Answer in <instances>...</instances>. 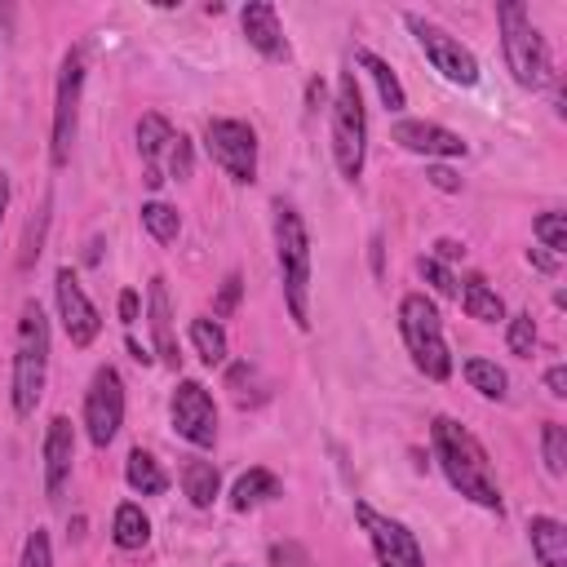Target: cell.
Here are the masks:
<instances>
[{"label": "cell", "mask_w": 567, "mask_h": 567, "mask_svg": "<svg viewBox=\"0 0 567 567\" xmlns=\"http://www.w3.org/2000/svg\"><path fill=\"white\" fill-rule=\"evenodd\" d=\"M430 443H435V461L443 466L448 483H452L466 501H474V505L501 514V483H496V474H492L488 448H483L461 421H452V417H435Z\"/></svg>", "instance_id": "cell-1"}, {"label": "cell", "mask_w": 567, "mask_h": 567, "mask_svg": "<svg viewBox=\"0 0 567 567\" xmlns=\"http://www.w3.org/2000/svg\"><path fill=\"white\" fill-rule=\"evenodd\" d=\"M275 253H279V279L284 302L298 329H311V235L293 204L275 200Z\"/></svg>", "instance_id": "cell-2"}, {"label": "cell", "mask_w": 567, "mask_h": 567, "mask_svg": "<svg viewBox=\"0 0 567 567\" xmlns=\"http://www.w3.org/2000/svg\"><path fill=\"white\" fill-rule=\"evenodd\" d=\"M50 382V320L41 302H28L19 315V342H14V377H10V404L14 417H32Z\"/></svg>", "instance_id": "cell-3"}, {"label": "cell", "mask_w": 567, "mask_h": 567, "mask_svg": "<svg viewBox=\"0 0 567 567\" xmlns=\"http://www.w3.org/2000/svg\"><path fill=\"white\" fill-rule=\"evenodd\" d=\"M496 23H501V50H505L510 76L523 89H545L554 81V63H549V45L532 28L527 10L518 6V0H501V6H496Z\"/></svg>", "instance_id": "cell-4"}, {"label": "cell", "mask_w": 567, "mask_h": 567, "mask_svg": "<svg viewBox=\"0 0 567 567\" xmlns=\"http://www.w3.org/2000/svg\"><path fill=\"white\" fill-rule=\"evenodd\" d=\"M399 333H404V346H408L413 364L430 382H448L452 377V355H448V342H443V320H439V307L426 293H408L399 302Z\"/></svg>", "instance_id": "cell-5"}, {"label": "cell", "mask_w": 567, "mask_h": 567, "mask_svg": "<svg viewBox=\"0 0 567 567\" xmlns=\"http://www.w3.org/2000/svg\"><path fill=\"white\" fill-rule=\"evenodd\" d=\"M333 160L342 169L346 182L364 178V160H368V111H364V94L355 72H342L338 81V98H333Z\"/></svg>", "instance_id": "cell-6"}, {"label": "cell", "mask_w": 567, "mask_h": 567, "mask_svg": "<svg viewBox=\"0 0 567 567\" xmlns=\"http://www.w3.org/2000/svg\"><path fill=\"white\" fill-rule=\"evenodd\" d=\"M81 98H85V54L81 50H67L63 72H58V94H54V133H50V160H54V169H63L72 160L76 129H81Z\"/></svg>", "instance_id": "cell-7"}, {"label": "cell", "mask_w": 567, "mask_h": 567, "mask_svg": "<svg viewBox=\"0 0 567 567\" xmlns=\"http://www.w3.org/2000/svg\"><path fill=\"white\" fill-rule=\"evenodd\" d=\"M404 23H408V32L417 36V45H421V54L430 58V67H435L448 85H461V89L479 85V63H474V54H470L452 32H443L439 23H430V19H421V14H404Z\"/></svg>", "instance_id": "cell-8"}, {"label": "cell", "mask_w": 567, "mask_h": 567, "mask_svg": "<svg viewBox=\"0 0 567 567\" xmlns=\"http://www.w3.org/2000/svg\"><path fill=\"white\" fill-rule=\"evenodd\" d=\"M204 147L213 164L231 182H253L257 178V133L244 120H208L204 125Z\"/></svg>", "instance_id": "cell-9"}, {"label": "cell", "mask_w": 567, "mask_h": 567, "mask_svg": "<svg viewBox=\"0 0 567 567\" xmlns=\"http://www.w3.org/2000/svg\"><path fill=\"white\" fill-rule=\"evenodd\" d=\"M125 426V382L116 368H98L85 391V430L94 448H111Z\"/></svg>", "instance_id": "cell-10"}, {"label": "cell", "mask_w": 567, "mask_h": 567, "mask_svg": "<svg viewBox=\"0 0 567 567\" xmlns=\"http://www.w3.org/2000/svg\"><path fill=\"white\" fill-rule=\"evenodd\" d=\"M355 518H360L364 532H368V545H373V554H377V567H426V554H421L417 536H413L399 518L377 514L368 501L355 505Z\"/></svg>", "instance_id": "cell-11"}, {"label": "cell", "mask_w": 567, "mask_h": 567, "mask_svg": "<svg viewBox=\"0 0 567 567\" xmlns=\"http://www.w3.org/2000/svg\"><path fill=\"white\" fill-rule=\"evenodd\" d=\"M169 417H173V430L191 443V448H213L217 443V408H213V395L200 386V382H178L173 399H169Z\"/></svg>", "instance_id": "cell-12"}, {"label": "cell", "mask_w": 567, "mask_h": 567, "mask_svg": "<svg viewBox=\"0 0 567 567\" xmlns=\"http://www.w3.org/2000/svg\"><path fill=\"white\" fill-rule=\"evenodd\" d=\"M54 293H58V315H63L67 342H72V346H81V351H85V346H94V338L103 333V315H98V307L89 302L85 284L76 279V270H72V266H63V270H58Z\"/></svg>", "instance_id": "cell-13"}, {"label": "cell", "mask_w": 567, "mask_h": 567, "mask_svg": "<svg viewBox=\"0 0 567 567\" xmlns=\"http://www.w3.org/2000/svg\"><path fill=\"white\" fill-rule=\"evenodd\" d=\"M395 142L413 156H426V160H461L466 156V142L461 133L435 125V120H399L395 125Z\"/></svg>", "instance_id": "cell-14"}, {"label": "cell", "mask_w": 567, "mask_h": 567, "mask_svg": "<svg viewBox=\"0 0 567 567\" xmlns=\"http://www.w3.org/2000/svg\"><path fill=\"white\" fill-rule=\"evenodd\" d=\"M76 466V430L67 417H54L45 430V496L58 501Z\"/></svg>", "instance_id": "cell-15"}, {"label": "cell", "mask_w": 567, "mask_h": 567, "mask_svg": "<svg viewBox=\"0 0 567 567\" xmlns=\"http://www.w3.org/2000/svg\"><path fill=\"white\" fill-rule=\"evenodd\" d=\"M239 23H244V36H248V45H253L261 58H270V63L289 58V41H284V28H279V14H275V6H266V0H253V6H244Z\"/></svg>", "instance_id": "cell-16"}, {"label": "cell", "mask_w": 567, "mask_h": 567, "mask_svg": "<svg viewBox=\"0 0 567 567\" xmlns=\"http://www.w3.org/2000/svg\"><path fill=\"white\" fill-rule=\"evenodd\" d=\"M147 311H151V338H156V355L160 364L178 368V333H173V307H169V284L156 275L147 289Z\"/></svg>", "instance_id": "cell-17"}, {"label": "cell", "mask_w": 567, "mask_h": 567, "mask_svg": "<svg viewBox=\"0 0 567 567\" xmlns=\"http://www.w3.org/2000/svg\"><path fill=\"white\" fill-rule=\"evenodd\" d=\"M178 133H173V125L164 120V116H142L138 120V151H142V164H147V173H142V182L151 186V191H160L164 186V173H160V156H169V142H173Z\"/></svg>", "instance_id": "cell-18"}, {"label": "cell", "mask_w": 567, "mask_h": 567, "mask_svg": "<svg viewBox=\"0 0 567 567\" xmlns=\"http://www.w3.org/2000/svg\"><path fill=\"white\" fill-rule=\"evenodd\" d=\"M527 541H532V554L541 567H567V527L549 514H536L527 523Z\"/></svg>", "instance_id": "cell-19"}, {"label": "cell", "mask_w": 567, "mask_h": 567, "mask_svg": "<svg viewBox=\"0 0 567 567\" xmlns=\"http://www.w3.org/2000/svg\"><path fill=\"white\" fill-rule=\"evenodd\" d=\"M355 67H364V72L373 76V85H377V94H382V107H386V111H395V116H399V111L408 107V94H404V85H399V76L391 72V63H386V58H377L373 50H360V54H355Z\"/></svg>", "instance_id": "cell-20"}, {"label": "cell", "mask_w": 567, "mask_h": 567, "mask_svg": "<svg viewBox=\"0 0 567 567\" xmlns=\"http://www.w3.org/2000/svg\"><path fill=\"white\" fill-rule=\"evenodd\" d=\"M461 311L479 324H501L505 320V302L496 289H488V279H466V289H461Z\"/></svg>", "instance_id": "cell-21"}, {"label": "cell", "mask_w": 567, "mask_h": 567, "mask_svg": "<svg viewBox=\"0 0 567 567\" xmlns=\"http://www.w3.org/2000/svg\"><path fill=\"white\" fill-rule=\"evenodd\" d=\"M111 541H116L120 549H142V545L151 541V518L142 514V505H133V501L116 505V518H111Z\"/></svg>", "instance_id": "cell-22"}, {"label": "cell", "mask_w": 567, "mask_h": 567, "mask_svg": "<svg viewBox=\"0 0 567 567\" xmlns=\"http://www.w3.org/2000/svg\"><path fill=\"white\" fill-rule=\"evenodd\" d=\"M279 496V479L270 474V470H248V474H239L235 479V488H231V505L235 510H253V505H261V501H275Z\"/></svg>", "instance_id": "cell-23"}, {"label": "cell", "mask_w": 567, "mask_h": 567, "mask_svg": "<svg viewBox=\"0 0 567 567\" xmlns=\"http://www.w3.org/2000/svg\"><path fill=\"white\" fill-rule=\"evenodd\" d=\"M226 391H231V399H235L239 408H257V404H266L270 382H266L253 364H231V373H226Z\"/></svg>", "instance_id": "cell-24"}, {"label": "cell", "mask_w": 567, "mask_h": 567, "mask_svg": "<svg viewBox=\"0 0 567 567\" xmlns=\"http://www.w3.org/2000/svg\"><path fill=\"white\" fill-rule=\"evenodd\" d=\"M125 479H129V488H133V492H142V496H160V492L169 488V474H164V470H160V461H156L151 452H142V448H133V452H129Z\"/></svg>", "instance_id": "cell-25"}, {"label": "cell", "mask_w": 567, "mask_h": 567, "mask_svg": "<svg viewBox=\"0 0 567 567\" xmlns=\"http://www.w3.org/2000/svg\"><path fill=\"white\" fill-rule=\"evenodd\" d=\"M191 346H195V355L208 364V368H217V364H226V329L217 324V320H191Z\"/></svg>", "instance_id": "cell-26"}, {"label": "cell", "mask_w": 567, "mask_h": 567, "mask_svg": "<svg viewBox=\"0 0 567 567\" xmlns=\"http://www.w3.org/2000/svg\"><path fill=\"white\" fill-rule=\"evenodd\" d=\"M182 488H186L191 505L208 510V505L217 501V488H222L217 466H213V461H186V470H182Z\"/></svg>", "instance_id": "cell-27"}, {"label": "cell", "mask_w": 567, "mask_h": 567, "mask_svg": "<svg viewBox=\"0 0 567 567\" xmlns=\"http://www.w3.org/2000/svg\"><path fill=\"white\" fill-rule=\"evenodd\" d=\"M461 373H466V382H470V391H479L483 399H505V373L492 364V360H466L461 364Z\"/></svg>", "instance_id": "cell-28"}, {"label": "cell", "mask_w": 567, "mask_h": 567, "mask_svg": "<svg viewBox=\"0 0 567 567\" xmlns=\"http://www.w3.org/2000/svg\"><path fill=\"white\" fill-rule=\"evenodd\" d=\"M142 226L151 231V239L173 244V239H178V231H182V217H178V208H173V204L151 200V204H142Z\"/></svg>", "instance_id": "cell-29"}, {"label": "cell", "mask_w": 567, "mask_h": 567, "mask_svg": "<svg viewBox=\"0 0 567 567\" xmlns=\"http://www.w3.org/2000/svg\"><path fill=\"white\" fill-rule=\"evenodd\" d=\"M50 208H54V200L45 195V204H41V208H36V217L28 222V235H23V253H19V270H32V266H36V257H41V248H45Z\"/></svg>", "instance_id": "cell-30"}, {"label": "cell", "mask_w": 567, "mask_h": 567, "mask_svg": "<svg viewBox=\"0 0 567 567\" xmlns=\"http://www.w3.org/2000/svg\"><path fill=\"white\" fill-rule=\"evenodd\" d=\"M541 457H545V470L558 479L567 470V430L558 421H545L541 426Z\"/></svg>", "instance_id": "cell-31"}, {"label": "cell", "mask_w": 567, "mask_h": 567, "mask_svg": "<svg viewBox=\"0 0 567 567\" xmlns=\"http://www.w3.org/2000/svg\"><path fill=\"white\" fill-rule=\"evenodd\" d=\"M505 346H510V355L532 360V351H536V320L532 315H510L505 320Z\"/></svg>", "instance_id": "cell-32"}, {"label": "cell", "mask_w": 567, "mask_h": 567, "mask_svg": "<svg viewBox=\"0 0 567 567\" xmlns=\"http://www.w3.org/2000/svg\"><path fill=\"white\" fill-rule=\"evenodd\" d=\"M532 231H536V239H541L554 257H563V253H567V217H563V213H541Z\"/></svg>", "instance_id": "cell-33"}, {"label": "cell", "mask_w": 567, "mask_h": 567, "mask_svg": "<svg viewBox=\"0 0 567 567\" xmlns=\"http://www.w3.org/2000/svg\"><path fill=\"white\" fill-rule=\"evenodd\" d=\"M239 298H244V279L231 270V275L222 279L217 298H213V320H231V315H235V307H239Z\"/></svg>", "instance_id": "cell-34"}, {"label": "cell", "mask_w": 567, "mask_h": 567, "mask_svg": "<svg viewBox=\"0 0 567 567\" xmlns=\"http://www.w3.org/2000/svg\"><path fill=\"white\" fill-rule=\"evenodd\" d=\"M19 567H54V545H50V532H45V527H36V532L28 536Z\"/></svg>", "instance_id": "cell-35"}, {"label": "cell", "mask_w": 567, "mask_h": 567, "mask_svg": "<svg viewBox=\"0 0 567 567\" xmlns=\"http://www.w3.org/2000/svg\"><path fill=\"white\" fill-rule=\"evenodd\" d=\"M417 270H421V279L430 284L435 293H443V298H457V279H452V270H448L443 261H435V257H421V261H417Z\"/></svg>", "instance_id": "cell-36"}, {"label": "cell", "mask_w": 567, "mask_h": 567, "mask_svg": "<svg viewBox=\"0 0 567 567\" xmlns=\"http://www.w3.org/2000/svg\"><path fill=\"white\" fill-rule=\"evenodd\" d=\"M195 173V151H191V138H173L169 142V178H178V182H186Z\"/></svg>", "instance_id": "cell-37"}, {"label": "cell", "mask_w": 567, "mask_h": 567, "mask_svg": "<svg viewBox=\"0 0 567 567\" xmlns=\"http://www.w3.org/2000/svg\"><path fill=\"white\" fill-rule=\"evenodd\" d=\"M270 567H315V563L298 541H275L270 545Z\"/></svg>", "instance_id": "cell-38"}, {"label": "cell", "mask_w": 567, "mask_h": 567, "mask_svg": "<svg viewBox=\"0 0 567 567\" xmlns=\"http://www.w3.org/2000/svg\"><path fill=\"white\" fill-rule=\"evenodd\" d=\"M545 391H549L554 399H567V368H563V364H554V368L545 373Z\"/></svg>", "instance_id": "cell-39"}, {"label": "cell", "mask_w": 567, "mask_h": 567, "mask_svg": "<svg viewBox=\"0 0 567 567\" xmlns=\"http://www.w3.org/2000/svg\"><path fill=\"white\" fill-rule=\"evenodd\" d=\"M426 178H430V182H435L439 191H457V186H461V178H457L452 169H443V164H435V169H430Z\"/></svg>", "instance_id": "cell-40"}, {"label": "cell", "mask_w": 567, "mask_h": 567, "mask_svg": "<svg viewBox=\"0 0 567 567\" xmlns=\"http://www.w3.org/2000/svg\"><path fill=\"white\" fill-rule=\"evenodd\" d=\"M527 261H532L536 270H545V275L558 270V257H554V253H541V248H527Z\"/></svg>", "instance_id": "cell-41"}, {"label": "cell", "mask_w": 567, "mask_h": 567, "mask_svg": "<svg viewBox=\"0 0 567 567\" xmlns=\"http://www.w3.org/2000/svg\"><path fill=\"white\" fill-rule=\"evenodd\" d=\"M435 248H439V253H435V261H457V257H466V248H461L457 239H439Z\"/></svg>", "instance_id": "cell-42"}, {"label": "cell", "mask_w": 567, "mask_h": 567, "mask_svg": "<svg viewBox=\"0 0 567 567\" xmlns=\"http://www.w3.org/2000/svg\"><path fill=\"white\" fill-rule=\"evenodd\" d=\"M120 324H138V293H120Z\"/></svg>", "instance_id": "cell-43"}, {"label": "cell", "mask_w": 567, "mask_h": 567, "mask_svg": "<svg viewBox=\"0 0 567 567\" xmlns=\"http://www.w3.org/2000/svg\"><path fill=\"white\" fill-rule=\"evenodd\" d=\"M6 208H10V178L0 173V226H6Z\"/></svg>", "instance_id": "cell-44"}, {"label": "cell", "mask_w": 567, "mask_h": 567, "mask_svg": "<svg viewBox=\"0 0 567 567\" xmlns=\"http://www.w3.org/2000/svg\"><path fill=\"white\" fill-rule=\"evenodd\" d=\"M373 270H377V275H382V235H377V239H373Z\"/></svg>", "instance_id": "cell-45"}, {"label": "cell", "mask_w": 567, "mask_h": 567, "mask_svg": "<svg viewBox=\"0 0 567 567\" xmlns=\"http://www.w3.org/2000/svg\"><path fill=\"white\" fill-rule=\"evenodd\" d=\"M129 355H133V360H138V364H147V360H151V355H147V351H142V346H138V342H133V338H129Z\"/></svg>", "instance_id": "cell-46"}, {"label": "cell", "mask_w": 567, "mask_h": 567, "mask_svg": "<svg viewBox=\"0 0 567 567\" xmlns=\"http://www.w3.org/2000/svg\"><path fill=\"white\" fill-rule=\"evenodd\" d=\"M231 567H235V563H231Z\"/></svg>", "instance_id": "cell-47"}]
</instances>
